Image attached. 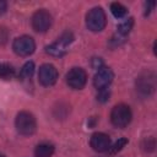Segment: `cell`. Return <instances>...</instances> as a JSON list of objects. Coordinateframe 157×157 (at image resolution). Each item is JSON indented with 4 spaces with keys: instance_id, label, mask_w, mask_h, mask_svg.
<instances>
[{
    "instance_id": "1",
    "label": "cell",
    "mask_w": 157,
    "mask_h": 157,
    "mask_svg": "<svg viewBox=\"0 0 157 157\" xmlns=\"http://www.w3.org/2000/svg\"><path fill=\"white\" fill-rule=\"evenodd\" d=\"M15 126H16V130L21 135L29 136V135L34 134V131L37 129V121H36V118L32 113L23 110L16 115Z\"/></svg>"
},
{
    "instance_id": "2",
    "label": "cell",
    "mask_w": 157,
    "mask_h": 157,
    "mask_svg": "<svg viewBox=\"0 0 157 157\" xmlns=\"http://www.w3.org/2000/svg\"><path fill=\"white\" fill-rule=\"evenodd\" d=\"M132 114H131V109L129 105L126 104H117L112 112H110V121L115 128H125L129 125V123L131 121Z\"/></svg>"
},
{
    "instance_id": "3",
    "label": "cell",
    "mask_w": 157,
    "mask_h": 157,
    "mask_svg": "<svg viewBox=\"0 0 157 157\" xmlns=\"http://www.w3.org/2000/svg\"><path fill=\"white\" fill-rule=\"evenodd\" d=\"M105 23H107V18H105V13H104L102 7L96 6V7L91 9L87 12V15H86V26L90 31L101 32L102 29H104Z\"/></svg>"
},
{
    "instance_id": "4",
    "label": "cell",
    "mask_w": 157,
    "mask_h": 157,
    "mask_svg": "<svg viewBox=\"0 0 157 157\" xmlns=\"http://www.w3.org/2000/svg\"><path fill=\"white\" fill-rule=\"evenodd\" d=\"M74 40V36L71 32H65L63 33L56 42H54L53 44L48 45L45 48L47 53L53 55V56H63L65 53H66V48L70 45V43Z\"/></svg>"
},
{
    "instance_id": "5",
    "label": "cell",
    "mask_w": 157,
    "mask_h": 157,
    "mask_svg": "<svg viewBox=\"0 0 157 157\" xmlns=\"http://www.w3.org/2000/svg\"><path fill=\"white\" fill-rule=\"evenodd\" d=\"M13 52L20 56H28L31 55L36 49L34 39L29 36H21L17 37L12 43Z\"/></svg>"
},
{
    "instance_id": "6",
    "label": "cell",
    "mask_w": 157,
    "mask_h": 157,
    "mask_svg": "<svg viewBox=\"0 0 157 157\" xmlns=\"http://www.w3.org/2000/svg\"><path fill=\"white\" fill-rule=\"evenodd\" d=\"M66 82L74 90H81L87 82V74L82 67H72L66 74Z\"/></svg>"
},
{
    "instance_id": "7",
    "label": "cell",
    "mask_w": 157,
    "mask_h": 157,
    "mask_svg": "<svg viewBox=\"0 0 157 157\" xmlns=\"http://www.w3.org/2000/svg\"><path fill=\"white\" fill-rule=\"evenodd\" d=\"M52 26V15L45 10H38L32 16V27L37 32H45Z\"/></svg>"
},
{
    "instance_id": "8",
    "label": "cell",
    "mask_w": 157,
    "mask_h": 157,
    "mask_svg": "<svg viewBox=\"0 0 157 157\" xmlns=\"http://www.w3.org/2000/svg\"><path fill=\"white\" fill-rule=\"evenodd\" d=\"M38 80L45 87L53 86L58 80L56 67L52 64H43L39 67V71H38Z\"/></svg>"
},
{
    "instance_id": "9",
    "label": "cell",
    "mask_w": 157,
    "mask_h": 157,
    "mask_svg": "<svg viewBox=\"0 0 157 157\" xmlns=\"http://www.w3.org/2000/svg\"><path fill=\"white\" fill-rule=\"evenodd\" d=\"M113 78H114L113 71L107 66H101V67H98V70L93 77V85L98 91L107 90L108 86L112 83Z\"/></svg>"
},
{
    "instance_id": "10",
    "label": "cell",
    "mask_w": 157,
    "mask_h": 157,
    "mask_svg": "<svg viewBox=\"0 0 157 157\" xmlns=\"http://www.w3.org/2000/svg\"><path fill=\"white\" fill-rule=\"evenodd\" d=\"M90 145L97 152H105L110 147V139L104 132H94L90 139Z\"/></svg>"
},
{
    "instance_id": "11",
    "label": "cell",
    "mask_w": 157,
    "mask_h": 157,
    "mask_svg": "<svg viewBox=\"0 0 157 157\" xmlns=\"http://www.w3.org/2000/svg\"><path fill=\"white\" fill-rule=\"evenodd\" d=\"M137 90L144 94H150L155 90V76L152 74H146L145 76H140L136 81Z\"/></svg>"
},
{
    "instance_id": "12",
    "label": "cell",
    "mask_w": 157,
    "mask_h": 157,
    "mask_svg": "<svg viewBox=\"0 0 157 157\" xmlns=\"http://www.w3.org/2000/svg\"><path fill=\"white\" fill-rule=\"evenodd\" d=\"M53 153H54V146L52 144H48V142L39 144L34 150L36 157H52Z\"/></svg>"
},
{
    "instance_id": "13",
    "label": "cell",
    "mask_w": 157,
    "mask_h": 157,
    "mask_svg": "<svg viewBox=\"0 0 157 157\" xmlns=\"http://www.w3.org/2000/svg\"><path fill=\"white\" fill-rule=\"evenodd\" d=\"M110 11H112V13H113L117 18L124 17V16L126 15V12H128L126 7H125L123 4H120V2H112V4H110Z\"/></svg>"
},
{
    "instance_id": "14",
    "label": "cell",
    "mask_w": 157,
    "mask_h": 157,
    "mask_svg": "<svg viewBox=\"0 0 157 157\" xmlns=\"http://www.w3.org/2000/svg\"><path fill=\"white\" fill-rule=\"evenodd\" d=\"M33 72H34V64H33V61H27V63L22 66V69H21V71H20V77H21L22 80L31 78L32 75H33Z\"/></svg>"
},
{
    "instance_id": "15",
    "label": "cell",
    "mask_w": 157,
    "mask_h": 157,
    "mask_svg": "<svg viewBox=\"0 0 157 157\" xmlns=\"http://www.w3.org/2000/svg\"><path fill=\"white\" fill-rule=\"evenodd\" d=\"M15 75V69L9 65L0 63V78H11Z\"/></svg>"
},
{
    "instance_id": "16",
    "label": "cell",
    "mask_w": 157,
    "mask_h": 157,
    "mask_svg": "<svg viewBox=\"0 0 157 157\" xmlns=\"http://www.w3.org/2000/svg\"><path fill=\"white\" fill-rule=\"evenodd\" d=\"M132 23H134L132 18H129V20H126L125 22L120 23V25L118 26V32H119V34H120V36H125V34H128V33L130 32L131 27H132Z\"/></svg>"
},
{
    "instance_id": "17",
    "label": "cell",
    "mask_w": 157,
    "mask_h": 157,
    "mask_svg": "<svg viewBox=\"0 0 157 157\" xmlns=\"http://www.w3.org/2000/svg\"><path fill=\"white\" fill-rule=\"evenodd\" d=\"M126 144H128V140H126L125 137L119 139V140H118L113 146H110V147H109V150H108V151H109V153H110V155H114V153L119 152V151H120V150H121Z\"/></svg>"
},
{
    "instance_id": "18",
    "label": "cell",
    "mask_w": 157,
    "mask_h": 157,
    "mask_svg": "<svg viewBox=\"0 0 157 157\" xmlns=\"http://www.w3.org/2000/svg\"><path fill=\"white\" fill-rule=\"evenodd\" d=\"M108 97H109V92L107 90H101L99 93H98V96H97V98L99 101H102V102H105L108 99Z\"/></svg>"
},
{
    "instance_id": "19",
    "label": "cell",
    "mask_w": 157,
    "mask_h": 157,
    "mask_svg": "<svg viewBox=\"0 0 157 157\" xmlns=\"http://www.w3.org/2000/svg\"><path fill=\"white\" fill-rule=\"evenodd\" d=\"M145 5H146V15H147V13L150 12V7H153V6H155V2L151 1V2H146Z\"/></svg>"
},
{
    "instance_id": "20",
    "label": "cell",
    "mask_w": 157,
    "mask_h": 157,
    "mask_svg": "<svg viewBox=\"0 0 157 157\" xmlns=\"http://www.w3.org/2000/svg\"><path fill=\"white\" fill-rule=\"evenodd\" d=\"M5 10H6V2L0 1V13H2Z\"/></svg>"
},
{
    "instance_id": "21",
    "label": "cell",
    "mask_w": 157,
    "mask_h": 157,
    "mask_svg": "<svg viewBox=\"0 0 157 157\" xmlns=\"http://www.w3.org/2000/svg\"><path fill=\"white\" fill-rule=\"evenodd\" d=\"M0 157H5V156H4V155H0Z\"/></svg>"
}]
</instances>
